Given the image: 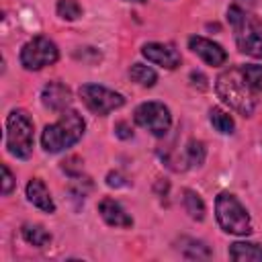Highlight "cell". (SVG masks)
I'll use <instances>...</instances> for the list:
<instances>
[{
    "mask_svg": "<svg viewBox=\"0 0 262 262\" xmlns=\"http://www.w3.org/2000/svg\"><path fill=\"white\" fill-rule=\"evenodd\" d=\"M215 90L217 96L229 104L235 113H239L242 117H252L254 108H256V96H254V88L246 82L242 68H231L223 74H219L217 82H215Z\"/></svg>",
    "mask_w": 262,
    "mask_h": 262,
    "instance_id": "6da1fadb",
    "label": "cell"
},
{
    "mask_svg": "<svg viewBox=\"0 0 262 262\" xmlns=\"http://www.w3.org/2000/svg\"><path fill=\"white\" fill-rule=\"evenodd\" d=\"M86 123L82 119V115L78 111H63L59 121H55L53 125H47L41 133V145L45 151L49 154H57L63 151L68 147H72L74 143H78L84 135Z\"/></svg>",
    "mask_w": 262,
    "mask_h": 262,
    "instance_id": "7a4b0ae2",
    "label": "cell"
},
{
    "mask_svg": "<svg viewBox=\"0 0 262 262\" xmlns=\"http://www.w3.org/2000/svg\"><path fill=\"white\" fill-rule=\"evenodd\" d=\"M227 20L231 23L237 49L246 55L262 57V18L246 12L242 6H229Z\"/></svg>",
    "mask_w": 262,
    "mask_h": 262,
    "instance_id": "3957f363",
    "label": "cell"
},
{
    "mask_svg": "<svg viewBox=\"0 0 262 262\" xmlns=\"http://www.w3.org/2000/svg\"><path fill=\"white\" fill-rule=\"evenodd\" d=\"M215 215L217 223L223 231L233 235H250L252 233V221L244 205L231 194V192H219L215 199Z\"/></svg>",
    "mask_w": 262,
    "mask_h": 262,
    "instance_id": "277c9868",
    "label": "cell"
},
{
    "mask_svg": "<svg viewBox=\"0 0 262 262\" xmlns=\"http://www.w3.org/2000/svg\"><path fill=\"white\" fill-rule=\"evenodd\" d=\"M33 121L25 111H12L6 119V147L14 158L27 160L33 154Z\"/></svg>",
    "mask_w": 262,
    "mask_h": 262,
    "instance_id": "5b68a950",
    "label": "cell"
},
{
    "mask_svg": "<svg viewBox=\"0 0 262 262\" xmlns=\"http://www.w3.org/2000/svg\"><path fill=\"white\" fill-rule=\"evenodd\" d=\"M57 57H59L57 45H55L51 39L43 37V35L33 37V39L27 41V43L23 45V49H20V63H23L25 70H31V72L55 63Z\"/></svg>",
    "mask_w": 262,
    "mask_h": 262,
    "instance_id": "8992f818",
    "label": "cell"
},
{
    "mask_svg": "<svg viewBox=\"0 0 262 262\" xmlns=\"http://www.w3.org/2000/svg\"><path fill=\"white\" fill-rule=\"evenodd\" d=\"M133 119L139 127L147 129L156 137H164L172 125V115H170L168 106L164 102H156V100L139 104L133 113Z\"/></svg>",
    "mask_w": 262,
    "mask_h": 262,
    "instance_id": "52a82bcc",
    "label": "cell"
},
{
    "mask_svg": "<svg viewBox=\"0 0 262 262\" xmlns=\"http://www.w3.org/2000/svg\"><path fill=\"white\" fill-rule=\"evenodd\" d=\"M78 94H80L82 102L86 104V108L92 111L94 115H108L111 111L125 104L123 94L108 90L104 86H98V84H82Z\"/></svg>",
    "mask_w": 262,
    "mask_h": 262,
    "instance_id": "ba28073f",
    "label": "cell"
},
{
    "mask_svg": "<svg viewBox=\"0 0 262 262\" xmlns=\"http://www.w3.org/2000/svg\"><path fill=\"white\" fill-rule=\"evenodd\" d=\"M188 47L190 51H194L201 59H205L209 66H223L227 61V53L219 43H213L211 39L205 37H188Z\"/></svg>",
    "mask_w": 262,
    "mask_h": 262,
    "instance_id": "9c48e42d",
    "label": "cell"
},
{
    "mask_svg": "<svg viewBox=\"0 0 262 262\" xmlns=\"http://www.w3.org/2000/svg\"><path fill=\"white\" fill-rule=\"evenodd\" d=\"M143 57H147V61L162 66L166 70H174L180 66V53L172 47V45H164V43H145L141 49Z\"/></svg>",
    "mask_w": 262,
    "mask_h": 262,
    "instance_id": "30bf717a",
    "label": "cell"
},
{
    "mask_svg": "<svg viewBox=\"0 0 262 262\" xmlns=\"http://www.w3.org/2000/svg\"><path fill=\"white\" fill-rule=\"evenodd\" d=\"M41 102L49 111H66L72 104V90L66 84L53 80V82L45 84V88L41 92Z\"/></svg>",
    "mask_w": 262,
    "mask_h": 262,
    "instance_id": "8fae6325",
    "label": "cell"
},
{
    "mask_svg": "<svg viewBox=\"0 0 262 262\" xmlns=\"http://www.w3.org/2000/svg\"><path fill=\"white\" fill-rule=\"evenodd\" d=\"M98 213L111 227H131L133 225V219L125 213V209L115 199H102L98 203Z\"/></svg>",
    "mask_w": 262,
    "mask_h": 262,
    "instance_id": "7c38bea8",
    "label": "cell"
},
{
    "mask_svg": "<svg viewBox=\"0 0 262 262\" xmlns=\"http://www.w3.org/2000/svg\"><path fill=\"white\" fill-rule=\"evenodd\" d=\"M27 199L29 203H33L35 207H39L45 213H53L55 211V203L51 201V194L47 190V186L39 180V178H31L27 184Z\"/></svg>",
    "mask_w": 262,
    "mask_h": 262,
    "instance_id": "4fadbf2b",
    "label": "cell"
},
{
    "mask_svg": "<svg viewBox=\"0 0 262 262\" xmlns=\"http://www.w3.org/2000/svg\"><path fill=\"white\" fill-rule=\"evenodd\" d=\"M229 258L231 260H252L260 262L262 260V246L252 244V242H235L229 246Z\"/></svg>",
    "mask_w": 262,
    "mask_h": 262,
    "instance_id": "5bb4252c",
    "label": "cell"
},
{
    "mask_svg": "<svg viewBox=\"0 0 262 262\" xmlns=\"http://www.w3.org/2000/svg\"><path fill=\"white\" fill-rule=\"evenodd\" d=\"M23 237L27 244H31L35 248H43L51 242V233L43 225H37V223H25L23 225Z\"/></svg>",
    "mask_w": 262,
    "mask_h": 262,
    "instance_id": "9a60e30c",
    "label": "cell"
},
{
    "mask_svg": "<svg viewBox=\"0 0 262 262\" xmlns=\"http://www.w3.org/2000/svg\"><path fill=\"white\" fill-rule=\"evenodd\" d=\"M182 194H184L182 201H184V209H186V213H188L194 221H203L207 209H205V203H203L201 194L194 192V190H190V188H186Z\"/></svg>",
    "mask_w": 262,
    "mask_h": 262,
    "instance_id": "2e32d148",
    "label": "cell"
},
{
    "mask_svg": "<svg viewBox=\"0 0 262 262\" xmlns=\"http://www.w3.org/2000/svg\"><path fill=\"white\" fill-rule=\"evenodd\" d=\"M182 246H180V250H182V254H184V258H190V260H207V258H211L213 254H211V250L203 244V242H199V239H182L180 242Z\"/></svg>",
    "mask_w": 262,
    "mask_h": 262,
    "instance_id": "e0dca14e",
    "label": "cell"
},
{
    "mask_svg": "<svg viewBox=\"0 0 262 262\" xmlns=\"http://www.w3.org/2000/svg\"><path fill=\"white\" fill-rule=\"evenodd\" d=\"M129 78H131L133 82H137L139 86H147V88H151V86L158 82L156 72H154L151 68L143 66V63H133V66L129 68Z\"/></svg>",
    "mask_w": 262,
    "mask_h": 262,
    "instance_id": "ac0fdd59",
    "label": "cell"
},
{
    "mask_svg": "<svg viewBox=\"0 0 262 262\" xmlns=\"http://www.w3.org/2000/svg\"><path fill=\"white\" fill-rule=\"evenodd\" d=\"M209 121H211V125H213L219 133H225V135L233 133V127H235V125H233V119H231L225 111L213 106V108L209 111Z\"/></svg>",
    "mask_w": 262,
    "mask_h": 262,
    "instance_id": "d6986e66",
    "label": "cell"
},
{
    "mask_svg": "<svg viewBox=\"0 0 262 262\" xmlns=\"http://www.w3.org/2000/svg\"><path fill=\"white\" fill-rule=\"evenodd\" d=\"M205 156H207V149H205V143L203 141H196V139H190L186 143V154H184V162L190 164V166H201L205 162Z\"/></svg>",
    "mask_w": 262,
    "mask_h": 262,
    "instance_id": "ffe728a7",
    "label": "cell"
},
{
    "mask_svg": "<svg viewBox=\"0 0 262 262\" xmlns=\"http://www.w3.org/2000/svg\"><path fill=\"white\" fill-rule=\"evenodd\" d=\"M57 14L66 20H76L80 14H82V6L76 2V0H59L57 6H55Z\"/></svg>",
    "mask_w": 262,
    "mask_h": 262,
    "instance_id": "44dd1931",
    "label": "cell"
},
{
    "mask_svg": "<svg viewBox=\"0 0 262 262\" xmlns=\"http://www.w3.org/2000/svg\"><path fill=\"white\" fill-rule=\"evenodd\" d=\"M242 74H244L246 82H248L254 90H260V92H262V66L246 63V66H242Z\"/></svg>",
    "mask_w": 262,
    "mask_h": 262,
    "instance_id": "7402d4cb",
    "label": "cell"
},
{
    "mask_svg": "<svg viewBox=\"0 0 262 262\" xmlns=\"http://www.w3.org/2000/svg\"><path fill=\"white\" fill-rule=\"evenodd\" d=\"M61 170H63L68 176L78 178V176L82 174V160H80L78 156H70L68 160L61 162Z\"/></svg>",
    "mask_w": 262,
    "mask_h": 262,
    "instance_id": "603a6c76",
    "label": "cell"
},
{
    "mask_svg": "<svg viewBox=\"0 0 262 262\" xmlns=\"http://www.w3.org/2000/svg\"><path fill=\"white\" fill-rule=\"evenodd\" d=\"M106 184L111 188H121V186H127L129 182H127V178L121 172H108L106 174Z\"/></svg>",
    "mask_w": 262,
    "mask_h": 262,
    "instance_id": "cb8c5ba5",
    "label": "cell"
},
{
    "mask_svg": "<svg viewBox=\"0 0 262 262\" xmlns=\"http://www.w3.org/2000/svg\"><path fill=\"white\" fill-rule=\"evenodd\" d=\"M2 174H4V184H2V194H10L12 192V186H14V178H12V172L6 164H2Z\"/></svg>",
    "mask_w": 262,
    "mask_h": 262,
    "instance_id": "d4e9b609",
    "label": "cell"
},
{
    "mask_svg": "<svg viewBox=\"0 0 262 262\" xmlns=\"http://www.w3.org/2000/svg\"><path fill=\"white\" fill-rule=\"evenodd\" d=\"M115 133H117V137H121V139L133 137V129H131V125L125 123V121H119V123L115 125Z\"/></svg>",
    "mask_w": 262,
    "mask_h": 262,
    "instance_id": "484cf974",
    "label": "cell"
},
{
    "mask_svg": "<svg viewBox=\"0 0 262 262\" xmlns=\"http://www.w3.org/2000/svg\"><path fill=\"white\" fill-rule=\"evenodd\" d=\"M190 80H192V84H194V86H199L201 90H205V88H207V78H205L201 72H192V74H190Z\"/></svg>",
    "mask_w": 262,
    "mask_h": 262,
    "instance_id": "4316f807",
    "label": "cell"
},
{
    "mask_svg": "<svg viewBox=\"0 0 262 262\" xmlns=\"http://www.w3.org/2000/svg\"><path fill=\"white\" fill-rule=\"evenodd\" d=\"M239 4H254V0H237Z\"/></svg>",
    "mask_w": 262,
    "mask_h": 262,
    "instance_id": "83f0119b",
    "label": "cell"
},
{
    "mask_svg": "<svg viewBox=\"0 0 262 262\" xmlns=\"http://www.w3.org/2000/svg\"><path fill=\"white\" fill-rule=\"evenodd\" d=\"M127 2H145V0H127Z\"/></svg>",
    "mask_w": 262,
    "mask_h": 262,
    "instance_id": "f1b7e54d",
    "label": "cell"
}]
</instances>
